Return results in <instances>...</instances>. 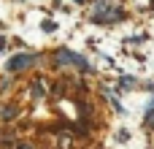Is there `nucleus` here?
<instances>
[{
	"mask_svg": "<svg viewBox=\"0 0 154 149\" xmlns=\"http://www.w3.org/2000/svg\"><path fill=\"white\" fill-rule=\"evenodd\" d=\"M14 114H16V111H14V109H3V119H11V117H14Z\"/></svg>",
	"mask_w": 154,
	"mask_h": 149,
	"instance_id": "4",
	"label": "nucleus"
},
{
	"mask_svg": "<svg viewBox=\"0 0 154 149\" xmlns=\"http://www.w3.org/2000/svg\"><path fill=\"white\" fill-rule=\"evenodd\" d=\"M57 57H60V62H70V65L81 68V71H89V62H84V57H79L76 52H68V49H60V52H57Z\"/></svg>",
	"mask_w": 154,
	"mask_h": 149,
	"instance_id": "2",
	"label": "nucleus"
},
{
	"mask_svg": "<svg viewBox=\"0 0 154 149\" xmlns=\"http://www.w3.org/2000/svg\"><path fill=\"white\" fill-rule=\"evenodd\" d=\"M149 119H152V125H154V114H152V117H149Z\"/></svg>",
	"mask_w": 154,
	"mask_h": 149,
	"instance_id": "6",
	"label": "nucleus"
},
{
	"mask_svg": "<svg viewBox=\"0 0 154 149\" xmlns=\"http://www.w3.org/2000/svg\"><path fill=\"white\" fill-rule=\"evenodd\" d=\"M116 19H122V8H114V5L97 3L95 11H92V22H116Z\"/></svg>",
	"mask_w": 154,
	"mask_h": 149,
	"instance_id": "1",
	"label": "nucleus"
},
{
	"mask_svg": "<svg viewBox=\"0 0 154 149\" xmlns=\"http://www.w3.org/2000/svg\"><path fill=\"white\" fill-rule=\"evenodd\" d=\"M76 3H84V0H76Z\"/></svg>",
	"mask_w": 154,
	"mask_h": 149,
	"instance_id": "7",
	"label": "nucleus"
},
{
	"mask_svg": "<svg viewBox=\"0 0 154 149\" xmlns=\"http://www.w3.org/2000/svg\"><path fill=\"white\" fill-rule=\"evenodd\" d=\"M32 60H35L32 52H27V54H16V57H11V60L5 62V68H8V71H22V68L32 65Z\"/></svg>",
	"mask_w": 154,
	"mask_h": 149,
	"instance_id": "3",
	"label": "nucleus"
},
{
	"mask_svg": "<svg viewBox=\"0 0 154 149\" xmlns=\"http://www.w3.org/2000/svg\"><path fill=\"white\" fill-rule=\"evenodd\" d=\"M16 149H35V147H30V144H19Z\"/></svg>",
	"mask_w": 154,
	"mask_h": 149,
	"instance_id": "5",
	"label": "nucleus"
}]
</instances>
